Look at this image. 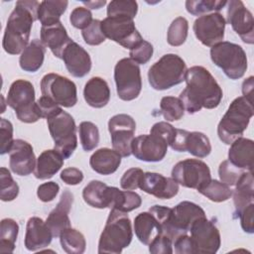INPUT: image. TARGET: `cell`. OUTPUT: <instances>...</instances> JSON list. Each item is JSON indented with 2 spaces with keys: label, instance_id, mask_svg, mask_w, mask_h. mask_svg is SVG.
<instances>
[{
  "label": "cell",
  "instance_id": "8fae6325",
  "mask_svg": "<svg viewBox=\"0 0 254 254\" xmlns=\"http://www.w3.org/2000/svg\"><path fill=\"white\" fill-rule=\"evenodd\" d=\"M172 178L185 188L198 190L211 180V175L208 166L203 161L186 159L174 166Z\"/></svg>",
  "mask_w": 254,
  "mask_h": 254
},
{
  "label": "cell",
  "instance_id": "4dcf8cb0",
  "mask_svg": "<svg viewBox=\"0 0 254 254\" xmlns=\"http://www.w3.org/2000/svg\"><path fill=\"white\" fill-rule=\"evenodd\" d=\"M64 157L57 150H46L37 159L34 175L39 180H47L56 175L64 165Z\"/></svg>",
  "mask_w": 254,
  "mask_h": 254
},
{
  "label": "cell",
  "instance_id": "ab89813d",
  "mask_svg": "<svg viewBox=\"0 0 254 254\" xmlns=\"http://www.w3.org/2000/svg\"><path fill=\"white\" fill-rule=\"evenodd\" d=\"M81 147L84 151H92L99 143V131L97 126L90 121H83L78 127Z\"/></svg>",
  "mask_w": 254,
  "mask_h": 254
},
{
  "label": "cell",
  "instance_id": "d4e9b609",
  "mask_svg": "<svg viewBox=\"0 0 254 254\" xmlns=\"http://www.w3.org/2000/svg\"><path fill=\"white\" fill-rule=\"evenodd\" d=\"M254 159V142L251 139L239 137L230 144L228 161L243 171H252Z\"/></svg>",
  "mask_w": 254,
  "mask_h": 254
},
{
  "label": "cell",
  "instance_id": "b9f144b4",
  "mask_svg": "<svg viewBox=\"0 0 254 254\" xmlns=\"http://www.w3.org/2000/svg\"><path fill=\"white\" fill-rule=\"evenodd\" d=\"M138 12V3L133 0H113L108 3L107 17H130L135 18Z\"/></svg>",
  "mask_w": 254,
  "mask_h": 254
},
{
  "label": "cell",
  "instance_id": "277c9868",
  "mask_svg": "<svg viewBox=\"0 0 254 254\" xmlns=\"http://www.w3.org/2000/svg\"><path fill=\"white\" fill-rule=\"evenodd\" d=\"M254 115L252 101L243 96L236 97L229 105L217 126V135L224 144L230 145L237 138L242 137Z\"/></svg>",
  "mask_w": 254,
  "mask_h": 254
},
{
  "label": "cell",
  "instance_id": "8992f818",
  "mask_svg": "<svg viewBox=\"0 0 254 254\" xmlns=\"http://www.w3.org/2000/svg\"><path fill=\"white\" fill-rule=\"evenodd\" d=\"M7 105L15 110L21 122L34 123L42 118L37 102H35L34 85L28 80L17 79L10 85Z\"/></svg>",
  "mask_w": 254,
  "mask_h": 254
},
{
  "label": "cell",
  "instance_id": "ee69618b",
  "mask_svg": "<svg viewBox=\"0 0 254 254\" xmlns=\"http://www.w3.org/2000/svg\"><path fill=\"white\" fill-rule=\"evenodd\" d=\"M245 171L235 167L232 165L228 160H225L220 163L218 168V176L220 179V182L226 184L227 186H235L237 181L239 180L240 176Z\"/></svg>",
  "mask_w": 254,
  "mask_h": 254
},
{
  "label": "cell",
  "instance_id": "7bdbcfd3",
  "mask_svg": "<svg viewBox=\"0 0 254 254\" xmlns=\"http://www.w3.org/2000/svg\"><path fill=\"white\" fill-rule=\"evenodd\" d=\"M0 198L2 201H11L19 194V186L13 180L10 172L6 168L0 169Z\"/></svg>",
  "mask_w": 254,
  "mask_h": 254
},
{
  "label": "cell",
  "instance_id": "30bf717a",
  "mask_svg": "<svg viewBox=\"0 0 254 254\" xmlns=\"http://www.w3.org/2000/svg\"><path fill=\"white\" fill-rule=\"evenodd\" d=\"M41 91L44 96L51 98L58 105L72 107L77 102L75 83L58 73H47L41 80Z\"/></svg>",
  "mask_w": 254,
  "mask_h": 254
},
{
  "label": "cell",
  "instance_id": "ac0fdd59",
  "mask_svg": "<svg viewBox=\"0 0 254 254\" xmlns=\"http://www.w3.org/2000/svg\"><path fill=\"white\" fill-rule=\"evenodd\" d=\"M171 148L177 152H189L197 158H205L211 152L208 137L201 132L177 129Z\"/></svg>",
  "mask_w": 254,
  "mask_h": 254
},
{
  "label": "cell",
  "instance_id": "e575fe53",
  "mask_svg": "<svg viewBox=\"0 0 254 254\" xmlns=\"http://www.w3.org/2000/svg\"><path fill=\"white\" fill-rule=\"evenodd\" d=\"M19 232L18 223L12 218H4L0 223V252L12 253Z\"/></svg>",
  "mask_w": 254,
  "mask_h": 254
},
{
  "label": "cell",
  "instance_id": "6da1fadb",
  "mask_svg": "<svg viewBox=\"0 0 254 254\" xmlns=\"http://www.w3.org/2000/svg\"><path fill=\"white\" fill-rule=\"evenodd\" d=\"M186 88L181 92L185 109L190 114L200 111L201 108H216L223 96L222 89L212 74L201 65H194L187 69Z\"/></svg>",
  "mask_w": 254,
  "mask_h": 254
},
{
  "label": "cell",
  "instance_id": "f35d334b",
  "mask_svg": "<svg viewBox=\"0 0 254 254\" xmlns=\"http://www.w3.org/2000/svg\"><path fill=\"white\" fill-rule=\"evenodd\" d=\"M189 22L184 17H177L170 25L167 33V41L173 47L182 46L188 37Z\"/></svg>",
  "mask_w": 254,
  "mask_h": 254
},
{
  "label": "cell",
  "instance_id": "d590c367",
  "mask_svg": "<svg viewBox=\"0 0 254 254\" xmlns=\"http://www.w3.org/2000/svg\"><path fill=\"white\" fill-rule=\"evenodd\" d=\"M141 203L142 198L137 192L132 190H120L116 188L111 209L115 208L124 212H129L140 207Z\"/></svg>",
  "mask_w": 254,
  "mask_h": 254
},
{
  "label": "cell",
  "instance_id": "f546056e",
  "mask_svg": "<svg viewBox=\"0 0 254 254\" xmlns=\"http://www.w3.org/2000/svg\"><path fill=\"white\" fill-rule=\"evenodd\" d=\"M134 231L140 242L149 245L157 234H162V226L156 216L148 210L134 218Z\"/></svg>",
  "mask_w": 254,
  "mask_h": 254
},
{
  "label": "cell",
  "instance_id": "603a6c76",
  "mask_svg": "<svg viewBox=\"0 0 254 254\" xmlns=\"http://www.w3.org/2000/svg\"><path fill=\"white\" fill-rule=\"evenodd\" d=\"M52 231L40 217L29 218L26 226L25 247L29 251H38L50 245L53 239Z\"/></svg>",
  "mask_w": 254,
  "mask_h": 254
},
{
  "label": "cell",
  "instance_id": "f5cc1de1",
  "mask_svg": "<svg viewBox=\"0 0 254 254\" xmlns=\"http://www.w3.org/2000/svg\"><path fill=\"white\" fill-rule=\"evenodd\" d=\"M60 190V186L55 182H48L40 185L37 190V195L43 202L54 200Z\"/></svg>",
  "mask_w": 254,
  "mask_h": 254
},
{
  "label": "cell",
  "instance_id": "c3c4849f",
  "mask_svg": "<svg viewBox=\"0 0 254 254\" xmlns=\"http://www.w3.org/2000/svg\"><path fill=\"white\" fill-rule=\"evenodd\" d=\"M92 14L86 7H76L74 8L69 16L70 24L80 30L87 28L92 22Z\"/></svg>",
  "mask_w": 254,
  "mask_h": 254
},
{
  "label": "cell",
  "instance_id": "74e56055",
  "mask_svg": "<svg viewBox=\"0 0 254 254\" xmlns=\"http://www.w3.org/2000/svg\"><path fill=\"white\" fill-rule=\"evenodd\" d=\"M160 112L167 121H178L185 114L182 100L175 96H164L160 102Z\"/></svg>",
  "mask_w": 254,
  "mask_h": 254
},
{
  "label": "cell",
  "instance_id": "f6af8a7d",
  "mask_svg": "<svg viewBox=\"0 0 254 254\" xmlns=\"http://www.w3.org/2000/svg\"><path fill=\"white\" fill-rule=\"evenodd\" d=\"M81 34L84 42L90 46L100 45L106 39L101 30V21L97 19H93L91 24L82 30Z\"/></svg>",
  "mask_w": 254,
  "mask_h": 254
},
{
  "label": "cell",
  "instance_id": "83f0119b",
  "mask_svg": "<svg viewBox=\"0 0 254 254\" xmlns=\"http://www.w3.org/2000/svg\"><path fill=\"white\" fill-rule=\"evenodd\" d=\"M252 171H245L235 184V190L232 191L233 202L235 206V217H238L240 212L254 199Z\"/></svg>",
  "mask_w": 254,
  "mask_h": 254
},
{
  "label": "cell",
  "instance_id": "7402d4cb",
  "mask_svg": "<svg viewBox=\"0 0 254 254\" xmlns=\"http://www.w3.org/2000/svg\"><path fill=\"white\" fill-rule=\"evenodd\" d=\"M73 202V194L68 190H64L61 195L60 201L57 206L50 212L47 217L46 223L54 237H60L61 233L70 227V220L68 217L71 205Z\"/></svg>",
  "mask_w": 254,
  "mask_h": 254
},
{
  "label": "cell",
  "instance_id": "680465c9",
  "mask_svg": "<svg viewBox=\"0 0 254 254\" xmlns=\"http://www.w3.org/2000/svg\"><path fill=\"white\" fill-rule=\"evenodd\" d=\"M83 4L87 6V9L90 8V9H99L101 8L102 6H104L106 4V1H83Z\"/></svg>",
  "mask_w": 254,
  "mask_h": 254
},
{
  "label": "cell",
  "instance_id": "5bb4252c",
  "mask_svg": "<svg viewBox=\"0 0 254 254\" xmlns=\"http://www.w3.org/2000/svg\"><path fill=\"white\" fill-rule=\"evenodd\" d=\"M108 130L113 150L121 157H129L132 154L131 145L135 138V120L128 114H116L109 119Z\"/></svg>",
  "mask_w": 254,
  "mask_h": 254
},
{
  "label": "cell",
  "instance_id": "8d00e7d4",
  "mask_svg": "<svg viewBox=\"0 0 254 254\" xmlns=\"http://www.w3.org/2000/svg\"><path fill=\"white\" fill-rule=\"evenodd\" d=\"M232 191L229 186L217 180H210L203 188L198 190V192L214 202H222L229 199L232 196Z\"/></svg>",
  "mask_w": 254,
  "mask_h": 254
},
{
  "label": "cell",
  "instance_id": "11a10c76",
  "mask_svg": "<svg viewBox=\"0 0 254 254\" xmlns=\"http://www.w3.org/2000/svg\"><path fill=\"white\" fill-rule=\"evenodd\" d=\"M253 214H254V203H250L247 205L239 214L240 218V223L242 229L246 233H253L254 232V219H253Z\"/></svg>",
  "mask_w": 254,
  "mask_h": 254
},
{
  "label": "cell",
  "instance_id": "7dc6e473",
  "mask_svg": "<svg viewBox=\"0 0 254 254\" xmlns=\"http://www.w3.org/2000/svg\"><path fill=\"white\" fill-rule=\"evenodd\" d=\"M0 154L4 155L9 153L15 140H13V125L5 118H0Z\"/></svg>",
  "mask_w": 254,
  "mask_h": 254
},
{
  "label": "cell",
  "instance_id": "7a4b0ae2",
  "mask_svg": "<svg viewBox=\"0 0 254 254\" xmlns=\"http://www.w3.org/2000/svg\"><path fill=\"white\" fill-rule=\"evenodd\" d=\"M40 2L20 0L16 2L4 31L2 46L6 53L18 55L29 45L34 21L38 20Z\"/></svg>",
  "mask_w": 254,
  "mask_h": 254
},
{
  "label": "cell",
  "instance_id": "44dd1931",
  "mask_svg": "<svg viewBox=\"0 0 254 254\" xmlns=\"http://www.w3.org/2000/svg\"><path fill=\"white\" fill-rule=\"evenodd\" d=\"M62 60L67 71L74 77H83L91 69L89 54L77 43L71 41L64 49Z\"/></svg>",
  "mask_w": 254,
  "mask_h": 254
},
{
  "label": "cell",
  "instance_id": "db71d44e",
  "mask_svg": "<svg viewBox=\"0 0 254 254\" xmlns=\"http://www.w3.org/2000/svg\"><path fill=\"white\" fill-rule=\"evenodd\" d=\"M37 105L40 110L42 118H46V119L54 116L55 114H57L62 110V108L55 101H53L51 98L44 95L37 100Z\"/></svg>",
  "mask_w": 254,
  "mask_h": 254
},
{
  "label": "cell",
  "instance_id": "6f0895ef",
  "mask_svg": "<svg viewBox=\"0 0 254 254\" xmlns=\"http://www.w3.org/2000/svg\"><path fill=\"white\" fill-rule=\"evenodd\" d=\"M242 93L243 97L252 101V93H253V76H249L242 83Z\"/></svg>",
  "mask_w": 254,
  "mask_h": 254
},
{
  "label": "cell",
  "instance_id": "f1b7e54d",
  "mask_svg": "<svg viewBox=\"0 0 254 254\" xmlns=\"http://www.w3.org/2000/svg\"><path fill=\"white\" fill-rule=\"evenodd\" d=\"M121 164V156L109 148H100L96 150L89 159L91 169L100 175H111L116 172Z\"/></svg>",
  "mask_w": 254,
  "mask_h": 254
},
{
  "label": "cell",
  "instance_id": "7c38bea8",
  "mask_svg": "<svg viewBox=\"0 0 254 254\" xmlns=\"http://www.w3.org/2000/svg\"><path fill=\"white\" fill-rule=\"evenodd\" d=\"M101 30L106 38L129 50L143 41L134 19L130 17H106L101 21Z\"/></svg>",
  "mask_w": 254,
  "mask_h": 254
},
{
  "label": "cell",
  "instance_id": "816d5d0a",
  "mask_svg": "<svg viewBox=\"0 0 254 254\" xmlns=\"http://www.w3.org/2000/svg\"><path fill=\"white\" fill-rule=\"evenodd\" d=\"M150 133L159 135L168 143V145L171 146V144L173 143V141L176 137L177 128H175L173 125H171L168 122L161 121V122H157L153 125Z\"/></svg>",
  "mask_w": 254,
  "mask_h": 254
},
{
  "label": "cell",
  "instance_id": "ba28073f",
  "mask_svg": "<svg viewBox=\"0 0 254 254\" xmlns=\"http://www.w3.org/2000/svg\"><path fill=\"white\" fill-rule=\"evenodd\" d=\"M50 134L57 150L64 159L69 158L77 147L76 125L73 117L63 109L47 119Z\"/></svg>",
  "mask_w": 254,
  "mask_h": 254
},
{
  "label": "cell",
  "instance_id": "836d02e7",
  "mask_svg": "<svg viewBox=\"0 0 254 254\" xmlns=\"http://www.w3.org/2000/svg\"><path fill=\"white\" fill-rule=\"evenodd\" d=\"M60 242L63 250L68 254H81L85 251V238L74 228L69 227L64 230L60 235Z\"/></svg>",
  "mask_w": 254,
  "mask_h": 254
},
{
  "label": "cell",
  "instance_id": "1f68e13d",
  "mask_svg": "<svg viewBox=\"0 0 254 254\" xmlns=\"http://www.w3.org/2000/svg\"><path fill=\"white\" fill-rule=\"evenodd\" d=\"M46 47L40 40H33L21 53L19 64L20 67L28 72H36L44 63Z\"/></svg>",
  "mask_w": 254,
  "mask_h": 254
},
{
  "label": "cell",
  "instance_id": "2e32d148",
  "mask_svg": "<svg viewBox=\"0 0 254 254\" xmlns=\"http://www.w3.org/2000/svg\"><path fill=\"white\" fill-rule=\"evenodd\" d=\"M227 5V23L231 25L241 40L252 45L254 43V20L252 13L240 0H230Z\"/></svg>",
  "mask_w": 254,
  "mask_h": 254
},
{
  "label": "cell",
  "instance_id": "d6986e66",
  "mask_svg": "<svg viewBox=\"0 0 254 254\" xmlns=\"http://www.w3.org/2000/svg\"><path fill=\"white\" fill-rule=\"evenodd\" d=\"M9 156V166L14 174L28 176L35 171L36 157L32 145L27 141L22 139L15 140Z\"/></svg>",
  "mask_w": 254,
  "mask_h": 254
},
{
  "label": "cell",
  "instance_id": "484cf974",
  "mask_svg": "<svg viewBox=\"0 0 254 254\" xmlns=\"http://www.w3.org/2000/svg\"><path fill=\"white\" fill-rule=\"evenodd\" d=\"M114 187H109L100 181L89 182L82 190L84 201L94 208H111Z\"/></svg>",
  "mask_w": 254,
  "mask_h": 254
},
{
  "label": "cell",
  "instance_id": "d6a6232c",
  "mask_svg": "<svg viewBox=\"0 0 254 254\" xmlns=\"http://www.w3.org/2000/svg\"><path fill=\"white\" fill-rule=\"evenodd\" d=\"M68 5L65 0H45L40 3L38 9V20L42 26H49L60 22L61 16Z\"/></svg>",
  "mask_w": 254,
  "mask_h": 254
},
{
  "label": "cell",
  "instance_id": "3957f363",
  "mask_svg": "<svg viewBox=\"0 0 254 254\" xmlns=\"http://www.w3.org/2000/svg\"><path fill=\"white\" fill-rule=\"evenodd\" d=\"M133 232L127 212L112 208L100 234L98 253L119 254L132 241Z\"/></svg>",
  "mask_w": 254,
  "mask_h": 254
},
{
  "label": "cell",
  "instance_id": "f907efd6",
  "mask_svg": "<svg viewBox=\"0 0 254 254\" xmlns=\"http://www.w3.org/2000/svg\"><path fill=\"white\" fill-rule=\"evenodd\" d=\"M152 254H172L173 240L165 234H157L149 244Z\"/></svg>",
  "mask_w": 254,
  "mask_h": 254
},
{
  "label": "cell",
  "instance_id": "9f6ffc18",
  "mask_svg": "<svg viewBox=\"0 0 254 254\" xmlns=\"http://www.w3.org/2000/svg\"><path fill=\"white\" fill-rule=\"evenodd\" d=\"M61 180L64 181V183L66 185L75 186L82 182L83 173L77 168H66L62 171Z\"/></svg>",
  "mask_w": 254,
  "mask_h": 254
},
{
  "label": "cell",
  "instance_id": "5b68a950",
  "mask_svg": "<svg viewBox=\"0 0 254 254\" xmlns=\"http://www.w3.org/2000/svg\"><path fill=\"white\" fill-rule=\"evenodd\" d=\"M187 69L186 63L180 56L164 55L149 68V83L156 90L169 89L185 80Z\"/></svg>",
  "mask_w": 254,
  "mask_h": 254
},
{
  "label": "cell",
  "instance_id": "9c48e42d",
  "mask_svg": "<svg viewBox=\"0 0 254 254\" xmlns=\"http://www.w3.org/2000/svg\"><path fill=\"white\" fill-rule=\"evenodd\" d=\"M114 79L117 95L124 101L137 98L142 89V77L139 64L130 58L117 62L114 67Z\"/></svg>",
  "mask_w": 254,
  "mask_h": 254
},
{
  "label": "cell",
  "instance_id": "52a82bcc",
  "mask_svg": "<svg viewBox=\"0 0 254 254\" xmlns=\"http://www.w3.org/2000/svg\"><path fill=\"white\" fill-rule=\"evenodd\" d=\"M212 63L230 79L241 78L247 69V56L243 48L230 42H220L210 49Z\"/></svg>",
  "mask_w": 254,
  "mask_h": 254
},
{
  "label": "cell",
  "instance_id": "4fadbf2b",
  "mask_svg": "<svg viewBox=\"0 0 254 254\" xmlns=\"http://www.w3.org/2000/svg\"><path fill=\"white\" fill-rule=\"evenodd\" d=\"M190 241L193 254H214L220 247L218 228L206 216L197 218L190 226Z\"/></svg>",
  "mask_w": 254,
  "mask_h": 254
},
{
  "label": "cell",
  "instance_id": "4316f807",
  "mask_svg": "<svg viewBox=\"0 0 254 254\" xmlns=\"http://www.w3.org/2000/svg\"><path fill=\"white\" fill-rule=\"evenodd\" d=\"M83 97L86 103L91 107H104L110 99V89L108 83L99 76L91 77L84 85Z\"/></svg>",
  "mask_w": 254,
  "mask_h": 254
},
{
  "label": "cell",
  "instance_id": "ffe728a7",
  "mask_svg": "<svg viewBox=\"0 0 254 254\" xmlns=\"http://www.w3.org/2000/svg\"><path fill=\"white\" fill-rule=\"evenodd\" d=\"M139 188L160 199H170L179 192V184L173 178L152 172L144 173Z\"/></svg>",
  "mask_w": 254,
  "mask_h": 254
},
{
  "label": "cell",
  "instance_id": "9a60e30c",
  "mask_svg": "<svg viewBox=\"0 0 254 254\" xmlns=\"http://www.w3.org/2000/svg\"><path fill=\"white\" fill-rule=\"evenodd\" d=\"M226 20L218 13L213 12L199 16L193 23V32L196 39L206 47H213L222 42Z\"/></svg>",
  "mask_w": 254,
  "mask_h": 254
},
{
  "label": "cell",
  "instance_id": "cb8c5ba5",
  "mask_svg": "<svg viewBox=\"0 0 254 254\" xmlns=\"http://www.w3.org/2000/svg\"><path fill=\"white\" fill-rule=\"evenodd\" d=\"M71 41L61 21L41 28V42L59 59H62L64 49Z\"/></svg>",
  "mask_w": 254,
  "mask_h": 254
},
{
  "label": "cell",
  "instance_id": "60d3db41",
  "mask_svg": "<svg viewBox=\"0 0 254 254\" xmlns=\"http://www.w3.org/2000/svg\"><path fill=\"white\" fill-rule=\"evenodd\" d=\"M226 3L227 1L224 0H188L186 9L193 16H202L208 12L221 10Z\"/></svg>",
  "mask_w": 254,
  "mask_h": 254
},
{
  "label": "cell",
  "instance_id": "bcb514c9",
  "mask_svg": "<svg viewBox=\"0 0 254 254\" xmlns=\"http://www.w3.org/2000/svg\"><path fill=\"white\" fill-rule=\"evenodd\" d=\"M153 46L151 43L143 40L129 52L130 59L137 64H147L153 56Z\"/></svg>",
  "mask_w": 254,
  "mask_h": 254
},
{
  "label": "cell",
  "instance_id": "681fc988",
  "mask_svg": "<svg viewBox=\"0 0 254 254\" xmlns=\"http://www.w3.org/2000/svg\"><path fill=\"white\" fill-rule=\"evenodd\" d=\"M143 175L144 172L140 168H131L127 170L120 180L121 188L125 190H134L138 189Z\"/></svg>",
  "mask_w": 254,
  "mask_h": 254
},
{
  "label": "cell",
  "instance_id": "e0dca14e",
  "mask_svg": "<svg viewBox=\"0 0 254 254\" xmlns=\"http://www.w3.org/2000/svg\"><path fill=\"white\" fill-rule=\"evenodd\" d=\"M168 146V143L159 135L143 134L133 139L131 152L140 161L160 162L165 158Z\"/></svg>",
  "mask_w": 254,
  "mask_h": 254
}]
</instances>
